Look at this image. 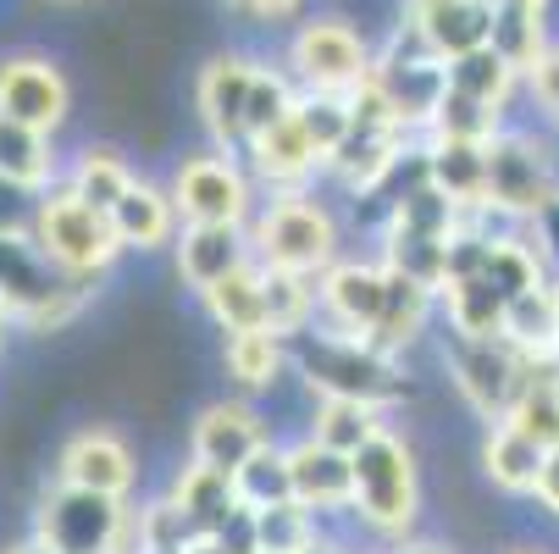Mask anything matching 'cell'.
Here are the masks:
<instances>
[{"instance_id":"23","label":"cell","mask_w":559,"mask_h":554,"mask_svg":"<svg viewBox=\"0 0 559 554\" xmlns=\"http://www.w3.org/2000/svg\"><path fill=\"white\" fill-rule=\"evenodd\" d=\"M245 150H250V162L266 184H299V178H310L316 167H322V155H316V144L305 139L299 117H283L277 128L255 133Z\"/></svg>"},{"instance_id":"1","label":"cell","mask_w":559,"mask_h":554,"mask_svg":"<svg viewBox=\"0 0 559 554\" xmlns=\"http://www.w3.org/2000/svg\"><path fill=\"white\" fill-rule=\"evenodd\" d=\"M28 250L56 278H100L122 256L117 233H111V216L95 211L90 200H78L67 184H56V189L39 195V216H34Z\"/></svg>"},{"instance_id":"4","label":"cell","mask_w":559,"mask_h":554,"mask_svg":"<svg viewBox=\"0 0 559 554\" xmlns=\"http://www.w3.org/2000/svg\"><path fill=\"white\" fill-rule=\"evenodd\" d=\"M255 250H261L266 267L310 278V272H328V267H333L338 227H333V216L316 205V200L283 195V200L255 222Z\"/></svg>"},{"instance_id":"52","label":"cell","mask_w":559,"mask_h":554,"mask_svg":"<svg viewBox=\"0 0 559 554\" xmlns=\"http://www.w3.org/2000/svg\"><path fill=\"white\" fill-rule=\"evenodd\" d=\"M399 554H443V549H427V543H416V549H399Z\"/></svg>"},{"instance_id":"27","label":"cell","mask_w":559,"mask_h":554,"mask_svg":"<svg viewBox=\"0 0 559 554\" xmlns=\"http://www.w3.org/2000/svg\"><path fill=\"white\" fill-rule=\"evenodd\" d=\"M399 162V128H360L328 155V167L349 184V189H371L388 167Z\"/></svg>"},{"instance_id":"42","label":"cell","mask_w":559,"mask_h":554,"mask_svg":"<svg viewBox=\"0 0 559 554\" xmlns=\"http://www.w3.org/2000/svg\"><path fill=\"white\" fill-rule=\"evenodd\" d=\"M283 366V339L277 333H233L227 339V372L245 382V388H266Z\"/></svg>"},{"instance_id":"29","label":"cell","mask_w":559,"mask_h":554,"mask_svg":"<svg viewBox=\"0 0 559 554\" xmlns=\"http://www.w3.org/2000/svg\"><path fill=\"white\" fill-rule=\"evenodd\" d=\"M250 554H316V521L299 499L250 510Z\"/></svg>"},{"instance_id":"44","label":"cell","mask_w":559,"mask_h":554,"mask_svg":"<svg viewBox=\"0 0 559 554\" xmlns=\"http://www.w3.org/2000/svg\"><path fill=\"white\" fill-rule=\"evenodd\" d=\"M39 216V189H23L12 178H0V245H28Z\"/></svg>"},{"instance_id":"53","label":"cell","mask_w":559,"mask_h":554,"mask_svg":"<svg viewBox=\"0 0 559 554\" xmlns=\"http://www.w3.org/2000/svg\"><path fill=\"white\" fill-rule=\"evenodd\" d=\"M128 554H167V549H139V543H133V549H128Z\"/></svg>"},{"instance_id":"11","label":"cell","mask_w":559,"mask_h":554,"mask_svg":"<svg viewBox=\"0 0 559 554\" xmlns=\"http://www.w3.org/2000/svg\"><path fill=\"white\" fill-rule=\"evenodd\" d=\"M255 67L250 56H211L200 67V84H194V106H200V122L211 128L216 144H245V106H250V84H255Z\"/></svg>"},{"instance_id":"22","label":"cell","mask_w":559,"mask_h":554,"mask_svg":"<svg viewBox=\"0 0 559 554\" xmlns=\"http://www.w3.org/2000/svg\"><path fill=\"white\" fill-rule=\"evenodd\" d=\"M504 344L521 350L526 361H554L559 355V299L554 288H526L504 310Z\"/></svg>"},{"instance_id":"31","label":"cell","mask_w":559,"mask_h":554,"mask_svg":"<svg viewBox=\"0 0 559 554\" xmlns=\"http://www.w3.org/2000/svg\"><path fill=\"white\" fill-rule=\"evenodd\" d=\"M427 299H432V288L411 283L405 272H388V299H382V322H377L371 344H388V350L393 344H411L421 333V322H427Z\"/></svg>"},{"instance_id":"21","label":"cell","mask_w":559,"mask_h":554,"mask_svg":"<svg viewBox=\"0 0 559 554\" xmlns=\"http://www.w3.org/2000/svg\"><path fill=\"white\" fill-rule=\"evenodd\" d=\"M56 133H39L28 122H12V117H0V178H12L23 189H56Z\"/></svg>"},{"instance_id":"9","label":"cell","mask_w":559,"mask_h":554,"mask_svg":"<svg viewBox=\"0 0 559 554\" xmlns=\"http://www.w3.org/2000/svg\"><path fill=\"white\" fill-rule=\"evenodd\" d=\"M405 34L449 67L488 45L493 12H488V0H405Z\"/></svg>"},{"instance_id":"17","label":"cell","mask_w":559,"mask_h":554,"mask_svg":"<svg viewBox=\"0 0 559 554\" xmlns=\"http://www.w3.org/2000/svg\"><path fill=\"white\" fill-rule=\"evenodd\" d=\"M322 299H328L333 322L349 339H366L371 344V333L382 322V299H388V272L382 267H328Z\"/></svg>"},{"instance_id":"10","label":"cell","mask_w":559,"mask_h":554,"mask_svg":"<svg viewBox=\"0 0 559 554\" xmlns=\"http://www.w3.org/2000/svg\"><path fill=\"white\" fill-rule=\"evenodd\" d=\"M454 382L465 388V400L488 416H510V405L526 388V355L510 350L504 339H460L454 350Z\"/></svg>"},{"instance_id":"28","label":"cell","mask_w":559,"mask_h":554,"mask_svg":"<svg viewBox=\"0 0 559 554\" xmlns=\"http://www.w3.org/2000/svg\"><path fill=\"white\" fill-rule=\"evenodd\" d=\"M78 200H90L95 211H106L111 216V205L133 189V173H128V162L117 150H106V144H90V150H78V162L67 167V178H61Z\"/></svg>"},{"instance_id":"50","label":"cell","mask_w":559,"mask_h":554,"mask_svg":"<svg viewBox=\"0 0 559 554\" xmlns=\"http://www.w3.org/2000/svg\"><path fill=\"white\" fill-rule=\"evenodd\" d=\"M0 554H50V549H39V543L28 538V543H12V549H0Z\"/></svg>"},{"instance_id":"54","label":"cell","mask_w":559,"mask_h":554,"mask_svg":"<svg viewBox=\"0 0 559 554\" xmlns=\"http://www.w3.org/2000/svg\"><path fill=\"white\" fill-rule=\"evenodd\" d=\"M554 299H559V288H554Z\"/></svg>"},{"instance_id":"49","label":"cell","mask_w":559,"mask_h":554,"mask_svg":"<svg viewBox=\"0 0 559 554\" xmlns=\"http://www.w3.org/2000/svg\"><path fill=\"white\" fill-rule=\"evenodd\" d=\"M488 7H493V12H543L548 0H488Z\"/></svg>"},{"instance_id":"18","label":"cell","mask_w":559,"mask_h":554,"mask_svg":"<svg viewBox=\"0 0 559 554\" xmlns=\"http://www.w3.org/2000/svg\"><path fill=\"white\" fill-rule=\"evenodd\" d=\"M178 205H173V189H155L144 178H133V189L111 205V233L122 250H162L178 239Z\"/></svg>"},{"instance_id":"6","label":"cell","mask_w":559,"mask_h":554,"mask_svg":"<svg viewBox=\"0 0 559 554\" xmlns=\"http://www.w3.org/2000/svg\"><path fill=\"white\" fill-rule=\"evenodd\" d=\"M173 205L183 222H216L245 227L250 216V178L233 155H189L173 173Z\"/></svg>"},{"instance_id":"33","label":"cell","mask_w":559,"mask_h":554,"mask_svg":"<svg viewBox=\"0 0 559 554\" xmlns=\"http://www.w3.org/2000/svg\"><path fill=\"white\" fill-rule=\"evenodd\" d=\"M432 139H471V144H493L504 133V111L499 106H483V101H471V95H454L443 90L438 111H432Z\"/></svg>"},{"instance_id":"20","label":"cell","mask_w":559,"mask_h":554,"mask_svg":"<svg viewBox=\"0 0 559 554\" xmlns=\"http://www.w3.org/2000/svg\"><path fill=\"white\" fill-rule=\"evenodd\" d=\"M173 505L189 516V527L205 538V532H227L233 510H245L238 505V488L227 471H211V465H183V478L173 483Z\"/></svg>"},{"instance_id":"2","label":"cell","mask_w":559,"mask_h":554,"mask_svg":"<svg viewBox=\"0 0 559 554\" xmlns=\"http://www.w3.org/2000/svg\"><path fill=\"white\" fill-rule=\"evenodd\" d=\"M34 543L50 549V554H122L133 543V516L111 494L56 483V488L39 494Z\"/></svg>"},{"instance_id":"14","label":"cell","mask_w":559,"mask_h":554,"mask_svg":"<svg viewBox=\"0 0 559 554\" xmlns=\"http://www.w3.org/2000/svg\"><path fill=\"white\" fill-rule=\"evenodd\" d=\"M238 267H250V239L245 227H216V222H183L178 233V278L189 288H216Z\"/></svg>"},{"instance_id":"34","label":"cell","mask_w":559,"mask_h":554,"mask_svg":"<svg viewBox=\"0 0 559 554\" xmlns=\"http://www.w3.org/2000/svg\"><path fill=\"white\" fill-rule=\"evenodd\" d=\"M371 433H382V427H377V405H366V400H322L316 405V427H310L316 444L355 455Z\"/></svg>"},{"instance_id":"36","label":"cell","mask_w":559,"mask_h":554,"mask_svg":"<svg viewBox=\"0 0 559 554\" xmlns=\"http://www.w3.org/2000/svg\"><path fill=\"white\" fill-rule=\"evenodd\" d=\"M233 488H238V505H245V510H266V505H283V499H294L288 455H277L272 444H266V449H255L245 465H238Z\"/></svg>"},{"instance_id":"16","label":"cell","mask_w":559,"mask_h":554,"mask_svg":"<svg viewBox=\"0 0 559 554\" xmlns=\"http://www.w3.org/2000/svg\"><path fill=\"white\" fill-rule=\"evenodd\" d=\"M288 478H294V499L305 510H344V505H355V465H349V455L316 444V438L288 449Z\"/></svg>"},{"instance_id":"43","label":"cell","mask_w":559,"mask_h":554,"mask_svg":"<svg viewBox=\"0 0 559 554\" xmlns=\"http://www.w3.org/2000/svg\"><path fill=\"white\" fill-rule=\"evenodd\" d=\"M504 299L526 294V288H543V261L521 245V239H493V256H488V272H483Z\"/></svg>"},{"instance_id":"39","label":"cell","mask_w":559,"mask_h":554,"mask_svg":"<svg viewBox=\"0 0 559 554\" xmlns=\"http://www.w3.org/2000/svg\"><path fill=\"white\" fill-rule=\"evenodd\" d=\"M443 261H449V239H421V233H399L388 239V272H405L421 288H443Z\"/></svg>"},{"instance_id":"40","label":"cell","mask_w":559,"mask_h":554,"mask_svg":"<svg viewBox=\"0 0 559 554\" xmlns=\"http://www.w3.org/2000/svg\"><path fill=\"white\" fill-rule=\"evenodd\" d=\"M266 278V333L288 339L305 328V316H310V283L299 272H277V267H261Z\"/></svg>"},{"instance_id":"32","label":"cell","mask_w":559,"mask_h":554,"mask_svg":"<svg viewBox=\"0 0 559 554\" xmlns=\"http://www.w3.org/2000/svg\"><path fill=\"white\" fill-rule=\"evenodd\" d=\"M294 117H299L305 139L316 144V155H322V167H328V155L355 133V101L349 95H316V90H305Z\"/></svg>"},{"instance_id":"19","label":"cell","mask_w":559,"mask_h":554,"mask_svg":"<svg viewBox=\"0 0 559 554\" xmlns=\"http://www.w3.org/2000/svg\"><path fill=\"white\" fill-rule=\"evenodd\" d=\"M427 184L443 189L460 211L488 205V144L432 139V144H427Z\"/></svg>"},{"instance_id":"12","label":"cell","mask_w":559,"mask_h":554,"mask_svg":"<svg viewBox=\"0 0 559 554\" xmlns=\"http://www.w3.org/2000/svg\"><path fill=\"white\" fill-rule=\"evenodd\" d=\"M56 483H72V488H90V494H111L122 499L133 488V449L117 438V433H78L61 444L56 455Z\"/></svg>"},{"instance_id":"55","label":"cell","mask_w":559,"mask_h":554,"mask_svg":"<svg viewBox=\"0 0 559 554\" xmlns=\"http://www.w3.org/2000/svg\"><path fill=\"white\" fill-rule=\"evenodd\" d=\"M521 554H532V549H521Z\"/></svg>"},{"instance_id":"24","label":"cell","mask_w":559,"mask_h":554,"mask_svg":"<svg viewBox=\"0 0 559 554\" xmlns=\"http://www.w3.org/2000/svg\"><path fill=\"white\" fill-rule=\"evenodd\" d=\"M205 310L216 316V328L227 339L233 333H261L266 328V278H261V267H238L216 288H205Z\"/></svg>"},{"instance_id":"7","label":"cell","mask_w":559,"mask_h":554,"mask_svg":"<svg viewBox=\"0 0 559 554\" xmlns=\"http://www.w3.org/2000/svg\"><path fill=\"white\" fill-rule=\"evenodd\" d=\"M72 111L67 72L50 56H7L0 61V117L28 122L39 133H61Z\"/></svg>"},{"instance_id":"37","label":"cell","mask_w":559,"mask_h":554,"mask_svg":"<svg viewBox=\"0 0 559 554\" xmlns=\"http://www.w3.org/2000/svg\"><path fill=\"white\" fill-rule=\"evenodd\" d=\"M460 222H465V211L443 189H432V184H421L416 195H405V200H399V211H393V227L399 233H421V239H454Z\"/></svg>"},{"instance_id":"45","label":"cell","mask_w":559,"mask_h":554,"mask_svg":"<svg viewBox=\"0 0 559 554\" xmlns=\"http://www.w3.org/2000/svg\"><path fill=\"white\" fill-rule=\"evenodd\" d=\"M526 84H532V95H537V106L559 122V45H548L537 61H532V72H526Z\"/></svg>"},{"instance_id":"13","label":"cell","mask_w":559,"mask_h":554,"mask_svg":"<svg viewBox=\"0 0 559 554\" xmlns=\"http://www.w3.org/2000/svg\"><path fill=\"white\" fill-rule=\"evenodd\" d=\"M310 382H322L328 400H366V405H377V400H388V393H393L388 361H382L366 339H349V333L316 350Z\"/></svg>"},{"instance_id":"30","label":"cell","mask_w":559,"mask_h":554,"mask_svg":"<svg viewBox=\"0 0 559 554\" xmlns=\"http://www.w3.org/2000/svg\"><path fill=\"white\" fill-rule=\"evenodd\" d=\"M515 67L493 50V45H483V50H471V56H460V61H449V90L454 95H471V101H483V106H499L504 111V101H510V90H515Z\"/></svg>"},{"instance_id":"41","label":"cell","mask_w":559,"mask_h":554,"mask_svg":"<svg viewBox=\"0 0 559 554\" xmlns=\"http://www.w3.org/2000/svg\"><path fill=\"white\" fill-rule=\"evenodd\" d=\"M294 106H299V95H294V84H288V78H283L277 67H255L250 106H245V144H250L255 133L277 128L283 117H294Z\"/></svg>"},{"instance_id":"51","label":"cell","mask_w":559,"mask_h":554,"mask_svg":"<svg viewBox=\"0 0 559 554\" xmlns=\"http://www.w3.org/2000/svg\"><path fill=\"white\" fill-rule=\"evenodd\" d=\"M7 328H12V316H7V305H0V344H7Z\"/></svg>"},{"instance_id":"46","label":"cell","mask_w":559,"mask_h":554,"mask_svg":"<svg viewBox=\"0 0 559 554\" xmlns=\"http://www.w3.org/2000/svg\"><path fill=\"white\" fill-rule=\"evenodd\" d=\"M233 7L245 17H261V23H283V17H294L305 7V0H233Z\"/></svg>"},{"instance_id":"15","label":"cell","mask_w":559,"mask_h":554,"mask_svg":"<svg viewBox=\"0 0 559 554\" xmlns=\"http://www.w3.org/2000/svg\"><path fill=\"white\" fill-rule=\"evenodd\" d=\"M189 449H194L200 465L238 478V465H245L255 449H266V438H261V422H255L245 405H205L200 422H194Z\"/></svg>"},{"instance_id":"3","label":"cell","mask_w":559,"mask_h":554,"mask_svg":"<svg viewBox=\"0 0 559 554\" xmlns=\"http://www.w3.org/2000/svg\"><path fill=\"white\" fill-rule=\"evenodd\" d=\"M355 510L377 532H399L416 516V460L393 433H371L355 455Z\"/></svg>"},{"instance_id":"8","label":"cell","mask_w":559,"mask_h":554,"mask_svg":"<svg viewBox=\"0 0 559 554\" xmlns=\"http://www.w3.org/2000/svg\"><path fill=\"white\" fill-rule=\"evenodd\" d=\"M488 205L510 216H537L559 205V184L548 178L543 155L526 133H499L488 144Z\"/></svg>"},{"instance_id":"38","label":"cell","mask_w":559,"mask_h":554,"mask_svg":"<svg viewBox=\"0 0 559 554\" xmlns=\"http://www.w3.org/2000/svg\"><path fill=\"white\" fill-rule=\"evenodd\" d=\"M493 12V7H488ZM488 45L526 78L532 72V61L548 50V39H543V12H493V34H488Z\"/></svg>"},{"instance_id":"5","label":"cell","mask_w":559,"mask_h":554,"mask_svg":"<svg viewBox=\"0 0 559 554\" xmlns=\"http://www.w3.org/2000/svg\"><path fill=\"white\" fill-rule=\"evenodd\" d=\"M288 61H294V78L305 90H316V95H355L371 78V67H377L371 45L344 17L305 23L294 34V45H288Z\"/></svg>"},{"instance_id":"47","label":"cell","mask_w":559,"mask_h":554,"mask_svg":"<svg viewBox=\"0 0 559 554\" xmlns=\"http://www.w3.org/2000/svg\"><path fill=\"white\" fill-rule=\"evenodd\" d=\"M537 499H543L548 510H559V449L548 455V465H543V478H537Z\"/></svg>"},{"instance_id":"35","label":"cell","mask_w":559,"mask_h":554,"mask_svg":"<svg viewBox=\"0 0 559 554\" xmlns=\"http://www.w3.org/2000/svg\"><path fill=\"white\" fill-rule=\"evenodd\" d=\"M504 422L521 427L526 438H537V444L554 455V449H559V372H548V377H526L521 400L510 405Z\"/></svg>"},{"instance_id":"48","label":"cell","mask_w":559,"mask_h":554,"mask_svg":"<svg viewBox=\"0 0 559 554\" xmlns=\"http://www.w3.org/2000/svg\"><path fill=\"white\" fill-rule=\"evenodd\" d=\"M183 554H238V549L227 543V532H205V538H194Z\"/></svg>"},{"instance_id":"26","label":"cell","mask_w":559,"mask_h":554,"mask_svg":"<svg viewBox=\"0 0 559 554\" xmlns=\"http://www.w3.org/2000/svg\"><path fill=\"white\" fill-rule=\"evenodd\" d=\"M443 305L460 339H504V310L510 299L488 283V278H465V283H443Z\"/></svg>"},{"instance_id":"25","label":"cell","mask_w":559,"mask_h":554,"mask_svg":"<svg viewBox=\"0 0 559 554\" xmlns=\"http://www.w3.org/2000/svg\"><path fill=\"white\" fill-rule=\"evenodd\" d=\"M483 465H488V478L510 494H537V478H543V465H548V449L537 438H526L521 427H499L488 444H483Z\"/></svg>"}]
</instances>
